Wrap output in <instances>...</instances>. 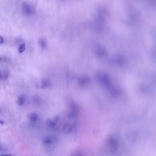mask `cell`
I'll list each match as a JSON object with an SVG mask.
<instances>
[{
	"label": "cell",
	"instance_id": "7c38bea8",
	"mask_svg": "<svg viewBox=\"0 0 156 156\" xmlns=\"http://www.w3.org/2000/svg\"><path fill=\"white\" fill-rule=\"evenodd\" d=\"M25 49V45L24 44H21L19 48L18 51L19 53H21L24 52Z\"/></svg>",
	"mask_w": 156,
	"mask_h": 156
},
{
	"label": "cell",
	"instance_id": "5b68a950",
	"mask_svg": "<svg viewBox=\"0 0 156 156\" xmlns=\"http://www.w3.org/2000/svg\"><path fill=\"white\" fill-rule=\"evenodd\" d=\"M42 141L44 144L46 146H49L53 144L54 140L51 137L46 136L42 138Z\"/></svg>",
	"mask_w": 156,
	"mask_h": 156
},
{
	"label": "cell",
	"instance_id": "8992f818",
	"mask_svg": "<svg viewBox=\"0 0 156 156\" xmlns=\"http://www.w3.org/2000/svg\"><path fill=\"white\" fill-rule=\"evenodd\" d=\"M73 129V125L69 123L65 124L63 127L64 132L66 134H69L72 133Z\"/></svg>",
	"mask_w": 156,
	"mask_h": 156
},
{
	"label": "cell",
	"instance_id": "8fae6325",
	"mask_svg": "<svg viewBox=\"0 0 156 156\" xmlns=\"http://www.w3.org/2000/svg\"><path fill=\"white\" fill-rule=\"evenodd\" d=\"M70 156H84V155L81 151H76L72 153Z\"/></svg>",
	"mask_w": 156,
	"mask_h": 156
},
{
	"label": "cell",
	"instance_id": "3957f363",
	"mask_svg": "<svg viewBox=\"0 0 156 156\" xmlns=\"http://www.w3.org/2000/svg\"><path fill=\"white\" fill-rule=\"evenodd\" d=\"M51 85V82L49 79L47 78H43L41 80L39 87L41 89L50 87Z\"/></svg>",
	"mask_w": 156,
	"mask_h": 156
},
{
	"label": "cell",
	"instance_id": "4fadbf2b",
	"mask_svg": "<svg viewBox=\"0 0 156 156\" xmlns=\"http://www.w3.org/2000/svg\"><path fill=\"white\" fill-rule=\"evenodd\" d=\"M9 74V71L7 69L4 70V79H7L8 78Z\"/></svg>",
	"mask_w": 156,
	"mask_h": 156
},
{
	"label": "cell",
	"instance_id": "277c9868",
	"mask_svg": "<svg viewBox=\"0 0 156 156\" xmlns=\"http://www.w3.org/2000/svg\"><path fill=\"white\" fill-rule=\"evenodd\" d=\"M78 82L79 86L81 87H84L89 84L90 81L89 78L83 77L80 78L78 79Z\"/></svg>",
	"mask_w": 156,
	"mask_h": 156
},
{
	"label": "cell",
	"instance_id": "2e32d148",
	"mask_svg": "<svg viewBox=\"0 0 156 156\" xmlns=\"http://www.w3.org/2000/svg\"><path fill=\"white\" fill-rule=\"evenodd\" d=\"M0 156H12L10 154H6V155H1Z\"/></svg>",
	"mask_w": 156,
	"mask_h": 156
},
{
	"label": "cell",
	"instance_id": "52a82bcc",
	"mask_svg": "<svg viewBox=\"0 0 156 156\" xmlns=\"http://www.w3.org/2000/svg\"><path fill=\"white\" fill-rule=\"evenodd\" d=\"M22 7L23 10L25 13L30 15L32 13V10L30 7L26 3L23 4Z\"/></svg>",
	"mask_w": 156,
	"mask_h": 156
},
{
	"label": "cell",
	"instance_id": "6da1fadb",
	"mask_svg": "<svg viewBox=\"0 0 156 156\" xmlns=\"http://www.w3.org/2000/svg\"><path fill=\"white\" fill-rule=\"evenodd\" d=\"M79 110L78 106L74 104H71L68 113V116L70 119H73L76 117L79 113Z\"/></svg>",
	"mask_w": 156,
	"mask_h": 156
},
{
	"label": "cell",
	"instance_id": "ba28073f",
	"mask_svg": "<svg viewBox=\"0 0 156 156\" xmlns=\"http://www.w3.org/2000/svg\"><path fill=\"white\" fill-rule=\"evenodd\" d=\"M28 117L30 121L33 122L36 121L38 119L37 115L35 112H32L30 113L28 115Z\"/></svg>",
	"mask_w": 156,
	"mask_h": 156
},
{
	"label": "cell",
	"instance_id": "9a60e30c",
	"mask_svg": "<svg viewBox=\"0 0 156 156\" xmlns=\"http://www.w3.org/2000/svg\"><path fill=\"white\" fill-rule=\"evenodd\" d=\"M3 76L1 72H0V80L1 79L3 78Z\"/></svg>",
	"mask_w": 156,
	"mask_h": 156
},
{
	"label": "cell",
	"instance_id": "7a4b0ae2",
	"mask_svg": "<svg viewBox=\"0 0 156 156\" xmlns=\"http://www.w3.org/2000/svg\"><path fill=\"white\" fill-rule=\"evenodd\" d=\"M59 121V117L55 116L52 118H48L46 121V124L49 128L52 129H55L57 128V122Z\"/></svg>",
	"mask_w": 156,
	"mask_h": 156
},
{
	"label": "cell",
	"instance_id": "9c48e42d",
	"mask_svg": "<svg viewBox=\"0 0 156 156\" xmlns=\"http://www.w3.org/2000/svg\"><path fill=\"white\" fill-rule=\"evenodd\" d=\"M39 44L42 48H45L47 45V42L45 39L41 38L39 40Z\"/></svg>",
	"mask_w": 156,
	"mask_h": 156
},
{
	"label": "cell",
	"instance_id": "30bf717a",
	"mask_svg": "<svg viewBox=\"0 0 156 156\" xmlns=\"http://www.w3.org/2000/svg\"><path fill=\"white\" fill-rule=\"evenodd\" d=\"M25 102L24 97L22 95L19 96L18 99L17 103L19 105H23Z\"/></svg>",
	"mask_w": 156,
	"mask_h": 156
},
{
	"label": "cell",
	"instance_id": "ac0fdd59",
	"mask_svg": "<svg viewBox=\"0 0 156 156\" xmlns=\"http://www.w3.org/2000/svg\"><path fill=\"white\" fill-rule=\"evenodd\" d=\"M2 61V59L0 58V61Z\"/></svg>",
	"mask_w": 156,
	"mask_h": 156
},
{
	"label": "cell",
	"instance_id": "5bb4252c",
	"mask_svg": "<svg viewBox=\"0 0 156 156\" xmlns=\"http://www.w3.org/2000/svg\"><path fill=\"white\" fill-rule=\"evenodd\" d=\"M4 40L3 38L0 35V44H2L4 43Z\"/></svg>",
	"mask_w": 156,
	"mask_h": 156
},
{
	"label": "cell",
	"instance_id": "e0dca14e",
	"mask_svg": "<svg viewBox=\"0 0 156 156\" xmlns=\"http://www.w3.org/2000/svg\"><path fill=\"white\" fill-rule=\"evenodd\" d=\"M4 122L2 120H0V124H2L4 123Z\"/></svg>",
	"mask_w": 156,
	"mask_h": 156
}]
</instances>
